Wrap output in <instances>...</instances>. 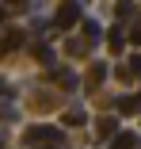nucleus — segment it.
<instances>
[{"label": "nucleus", "instance_id": "1", "mask_svg": "<svg viewBox=\"0 0 141 149\" xmlns=\"http://www.w3.org/2000/svg\"><path fill=\"white\" fill-rule=\"evenodd\" d=\"M23 138L31 141V145H42V149H50L46 141H53V145H57V141H61V130H57V126H31Z\"/></svg>", "mask_w": 141, "mask_h": 149}, {"label": "nucleus", "instance_id": "2", "mask_svg": "<svg viewBox=\"0 0 141 149\" xmlns=\"http://www.w3.org/2000/svg\"><path fill=\"white\" fill-rule=\"evenodd\" d=\"M53 19H57V27H65V31H69V27H73V23L80 19V4H73V0H69V4H61Z\"/></svg>", "mask_w": 141, "mask_h": 149}, {"label": "nucleus", "instance_id": "3", "mask_svg": "<svg viewBox=\"0 0 141 149\" xmlns=\"http://www.w3.org/2000/svg\"><path fill=\"white\" fill-rule=\"evenodd\" d=\"M115 107H118V115H133V111L141 107V100H137V96H118Z\"/></svg>", "mask_w": 141, "mask_h": 149}, {"label": "nucleus", "instance_id": "4", "mask_svg": "<svg viewBox=\"0 0 141 149\" xmlns=\"http://www.w3.org/2000/svg\"><path fill=\"white\" fill-rule=\"evenodd\" d=\"M53 77H57V88H65V92L76 88V73H69V69H53Z\"/></svg>", "mask_w": 141, "mask_h": 149}, {"label": "nucleus", "instance_id": "5", "mask_svg": "<svg viewBox=\"0 0 141 149\" xmlns=\"http://www.w3.org/2000/svg\"><path fill=\"white\" fill-rule=\"evenodd\" d=\"M107 42H111V50H122V46H126V35H122V27H111Z\"/></svg>", "mask_w": 141, "mask_h": 149}, {"label": "nucleus", "instance_id": "6", "mask_svg": "<svg viewBox=\"0 0 141 149\" xmlns=\"http://www.w3.org/2000/svg\"><path fill=\"white\" fill-rule=\"evenodd\" d=\"M133 145H137V134H126V130H122V134L115 138V149H133Z\"/></svg>", "mask_w": 141, "mask_h": 149}, {"label": "nucleus", "instance_id": "7", "mask_svg": "<svg viewBox=\"0 0 141 149\" xmlns=\"http://www.w3.org/2000/svg\"><path fill=\"white\" fill-rule=\"evenodd\" d=\"M65 126H84V111H80V107L65 111Z\"/></svg>", "mask_w": 141, "mask_h": 149}, {"label": "nucleus", "instance_id": "8", "mask_svg": "<svg viewBox=\"0 0 141 149\" xmlns=\"http://www.w3.org/2000/svg\"><path fill=\"white\" fill-rule=\"evenodd\" d=\"M84 38H88V42H99V27L92 19H84Z\"/></svg>", "mask_w": 141, "mask_h": 149}, {"label": "nucleus", "instance_id": "9", "mask_svg": "<svg viewBox=\"0 0 141 149\" xmlns=\"http://www.w3.org/2000/svg\"><path fill=\"white\" fill-rule=\"evenodd\" d=\"M19 42H23V31H12V35H8V38H4V50H15V46H19Z\"/></svg>", "mask_w": 141, "mask_h": 149}, {"label": "nucleus", "instance_id": "10", "mask_svg": "<svg viewBox=\"0 0 141 149\" xmlns=\"http://www.w3.org/2000/svg\"><path fill=\"white\" fill-rule=\"evenodd\" d=\"M111 130H115V118H103V123H99V138H107Z\"/></svg>", "mask_w": 141, "mask_h": 149}, {"label": "nucleus", "instance_id": "11", "mask_svg": "<svg viewBox=\"0 0 141 149\" xmlns=\"http://www.w3.org/2000/svg\"><path fill=\"white\" fill-rule=\"evenodd\" d=\"M35 54H38V61H46V65H50V61H53V54H50V46H38V50H35Z\"/></svg>", "mask_w": 141, "mask_h": 149}, {"label": "nucleus", "instance_id": "12", "mask_svg": "<svg viewBox=\"0 0 141 149\" xmlns=\"http://www.w3.org/2000/svg\"><path fill=\"white\" fill-rule=\"evenodd\" d=\"M130 42H133V46H141V23H137L133 31H130Z\"/></svg>", "mask_w": 141, "mask_h": 149}, {"label": "nucleus", "instance_id": "13", "mask_svg": "<svg viewBox=\"0 0 141 149\" xmlns=\"http://www.w3.org/2000/svg\"><path fill=\"white\" fill-rule=\"evenodd\" d=\"M130 69H133V73H141V54H133V57H130Z\"/></svg>", "mask_w": 141, "mask_h": 149}, {"label": "nucleus", "instance_id": "14", "mask_svg": "<svg viewBox=\"0 0 141 149\" xmlns=\"http://www.w3.org/2000/svg\"><path fill=\"white\" fill-rule=\"evenodd\" d=\"M0 23H4V4H0Z\"/></svg>", "mask_w": 141, "mask_h": 149}]
</instances>
